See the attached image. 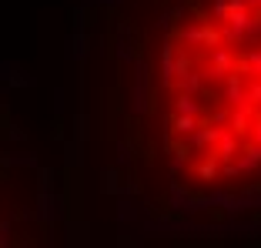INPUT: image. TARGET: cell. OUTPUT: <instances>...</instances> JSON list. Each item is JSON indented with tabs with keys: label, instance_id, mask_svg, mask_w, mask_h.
Instances as JSON below:
<instances>
[{
	"label": "cell",
	"instance_id": "cell-1",
	"mask_svg": "<svg viewBox=\"0 0 261 248\" xmlns=\"http://www.w3.org/2000/svg\"><path fill=\"white\" fill-rule=\"evenodd\" d=\"M177 57L168 67V84L177 91L211 84V94L174 101L177 117L215 101L211 114H201L174 131L188 141L194 158L215 164L261 161V0H218L215 10L194 17L171 44Z\"/></svg>",
	"mask_w": 261,
	"mask_h": 248
}]
</instances>
